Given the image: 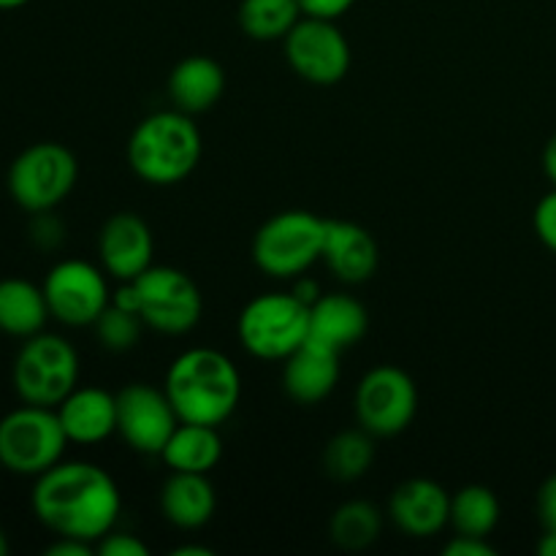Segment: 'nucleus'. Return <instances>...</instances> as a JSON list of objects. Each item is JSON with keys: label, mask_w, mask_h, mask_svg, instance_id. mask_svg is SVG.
<instances>
[{"label": "nucleus", "mask_w": 556, "mask_h": 556, "mask_svg": "<svg viewBox=\"0 0 556 556\" xmlns=\"http://www.w3.org/2000/svg\"><path fill=\"white\" fill-rule=\"evenodd\" d=\"M30 505L49 532L96 546L117 525L123 500L103 467L92 462H58L36 478Z\"/></svg>", "instance_id": "1"}, {"label": "nucleus", "mask_w": 556, "mask_h": 556, "mask_svg": "<svg viewBox=\"0 0 556 556\" xmlns=\"http://www.w3.org/2000/svg\"><path fill=\"white\" fill-rule=\"evenodd\" d=\"M163 389L179 421L220 427L242 400V375L226 353L190 348L172 362Z\"/></svg>", "instance_id": "2"}, {"label": "nucleus", "mask_w": 556, "mask_h": 556, "mask_svg": "<svg viewBox=\"0 0 556 556\" xmlns=\"http://www.w3.org/2000/svg\"><path fill=\"white\" fill-rule=\"evenodd\" d=\"M199 125L179 109L155 112L141 119L128 139V163L136 177L166 188L188 179L201 161Z\"/></svg>", "instance_id": "3"}, {"label": "nucleus", "mask_w": 556, "mask_h": 556, "mask_svg": "<svg viewBox=\"0 0 556 556\" xmlns=\"http://www.w3.org/2000/svg\"><path fill=\"white\" fill-rule=\"evenodd\" d=\"M244 351L261 362H286L309 337V304L296 293H261L244 304L237 320Z\"/></svg>", "instance_id": "4"}, {"label": "nucleus", "mask_w": 556, "mask_h": 556, "mask_svg": "<svg viewBox=\"0 0 556 556\" xmlns=\"http://www.w3.org/2000/svg\"><path fill=\"white\" fill-rule=\"evenodd\" d=\"M326 220L307 210H286L264 223L253 237V261L277 280L302 277L324 258Z\"/></svg>", "instance_id": "5"}, {"label": "nucleus", "mask_w": 556, "mask_h": 556, "mask_svg": "<svg viewBox=\"0 0 556 556\" xmlns=\"http://www.w3.org/2000/svg\"><path fill=\"white\" fill-rule=\"evenodd\" d=\"M68 438L58 410L41 405H22L0 418V467L14 476L38 478L63 462Z\"/></svg>", "instance_id": "6"}, {"label": "nucleus", "mask_w": 556, "mask_h": 556, "mask_svg": "<svg viewBox=\"0 0 556 556\" xmlns=\"http://www.w3.org/2000/svg\"><path fill=\"white\" fill-rule=\"evenodd\" d=\"M11 378L25 405L58 407L79 383V356L68 340L38 331L16 353Z\"/></svg>", "instance_id": "7"}, {"label": "nucleus", "mask_w": 556, "mask_h": 556, "mask_svg": "<svg viewBox=\"0 0 556 556\" xmlns=\"http://www.w3.org/2000/svg\"><path fill=\"white\" fill-rule=\"evenodd\" d=\"M79 166L68 147L38 141L22 150L9 168V193L25 212H52L74 190Z\"/></svg>", "instance_id": "8"}, {"label": "nucleus", "mask_w": 556, "mask_h": 556, "mask_svg": "<svg viewBox=\"0 0 556 556\" xmlns=\"http://www.w3.org/2000/svg\"><path fill=\"white\" fill-rule=\"evenodd\" d=\"M136 296V313L161 334H188L204 313V299L193 277L172 266H150L130 280Z\"/></svg>", "instance_id": "9"}, {"label": "nucleus", "mask_w": 556, "mask_h": 556, "mask_svg": "<svg viewBox=\"0 0 556 556\" xmlns=\"http://www.w3.org/2000/svg\"><path fill=\"white\" fill-rule=\"evenodd\" d=\"M356 421L372 438H396L418 413L416 380L400 367H375L358 380L353 396Z\"/></svg>", "instance_id": "10"}, {"label": "nucleus", "mask_w": 556, "mask_h": 556, "mask_svg": "<svg viewBox=\"0 0 556 556\" xmlns=\"http://www.w3.org/2000/svg\"><path fill=\"white\" fill-rule=\"evenodd\" d=\"M41 288L49 304V315L71 329L92 326L112 304L103 266L81 258H65L54 264Z\"/></svg>", "instance_id": "11"}, {"label": "nucleus", "mask_w": 556, "mask_h": 556, "mask_svg": "<svg viewBox=\"0 0 556 556\" xmlns=\"http://www.w3.org/2000/svg\"><path fill=\"white\" fill-rule=\"evenodd\" d=\"M282 41L288 65L309 85H340L351 71V43L334 20L302 16Z\"/></svg>", "instance_id": "12"}, {"label": "nucleus", "mask_w": 556, "mask_h": 556, "mask_svg": "<svg viewBox=\"0 0 556 556\" xmlns=\"http://www.w3.org/2000/svg\"><path fill=\"white\" fill-rule=\"evenodd\" d=\"M179 427V416L166 389L130 383L117 391V434L134 451L161 456L163 445Z\"/></svg>", "instance_id": "13"}, {"label": "nucleus", "mask_w": 556, "mask_h": 556, "mask_svg": "<svg viewBox=\"0 0 556 556\" xmlns=\"http://www.w3.org/2000/svg\"><path fill=\"white\" fill-rule=\"evenodd\" d=\"M155 239L150 226L134 212H117L103 223L98 233V258L106 275L130 282L152 266Z\"/></svg>", "instance_id": "14"}, {"label": "nucleus", "mask_w": 556, "mask_h": 556, "mask_svg": "<svg viewBox=\"0 0 556 556\" xmlns=\"http://www.w3.org/2000/svg\"><path fill=\"white\" fill-rule=\"evenodd\" d=\"M389 516L407 538H432L451 521V494L432 478L400 483L389 500Z\"/></svg>", "instance_id": "15"}, {"label": "nucleus", "mask_w": 556, "mask_h": 556, "mask_svg": "<svg viewBox=\"0 0 556 556\" xmlns=\"http://www.w3.org/2000/svg\"><path fill=\"white\" fill-rule=\"evenodd\" d=\"M68 443L98 445L117 434V394L98 386H76L58 407Z\"/></svg>", "instance_id": "16"}, {"label": "nucleus", "mask_w": 556, "mask_h": 556, "mask_svg": "<svg viewBox=\"0 0 556 556\" xmlns=\"http://www.w3.org/2000/svg\"><path fill=\"white\" fill-rule=\"evenodd\" d=\"M331 275L345 286H362L378 271V242L353 220H326L324 258Z\"/></svg>", "instance_id": "17"}, {"label": "nucleus", "mask_w": 556, "mask_h": 556, "mask_svg": "<svg viewBox=\"0 0 556 556\" xmlns=\"http://www.w3.org/2000/svg\"><path fill=\"white\" fill-rule=\"evenodd\" d=\"M340 383V353L307 340L286 358L282 389L299 405H318Z\"/></svg>", "instance_id": "18"}, {"label": "nucleus", "mask_w": 556, "mask_h": 556, "mask_svg": "<svg viewBox=\"0 0 556 556\" xmlns=\"http://www.w3.org/2000/svg\"><path fill=\"white\" fill-rule=\"evenodd\" d=\"M369 329V315L358 299L348 293H320L309 304V337L331 351L353 348Z\"/></svg>", "instance_id": "19"}, {"label": "nucleus", "mask_w": 556, "mask_h": 556, "mask_svg": "<svg viewBox=\"0 0 556 556\" xmlns=\"http://www.w3.org/2000/svg\"><path fill=\"white\" fill-rule=\"evenodd\" d=\"M226 90V74L220 63H215L206 54H190L179 60L168 74V96H172L174 109L185 114L210 112Z\"/></svg>", "instance_id": "20"}, {"label": "nucleus", "mask_w": 556, "mask_h": 556, "mask_svg": "<svg viewBox=\"0 0 556 556\" xmlns=\"http://www.w3.org/2000/svg\"><path fill=\"white\" fill-rule=\"evenodd\" d=\"M217 508V494L210 478L199 472H172L161 489V514L179 530H201Z\"/></svg>", "instance_id": "21"}, {"label": "nucleus", "mask_w": 556, "mask_h": 556, "mask_svg": "<svg viewBox=\"0 0 556 556\" xmlns=\"http://www.w3.org/2000/svg\"><path fill=\"white\" fill-rule=\"evenodd\" d=\"M49 315L43 288L22 277H5L0 280V331L11 337H27L43 331Z\"/></svg>", "instance_id": "22"}, {"label": "nucleus", "mask_w": 556, "mask_h": 556, "mask_svg": "<svg viewBox=\"0 0 556 556\" xmlns=\"http://www.w3.org/2000/svg\"><path fill=\"white\" fill-rule=\"evenodd\" d=\"M223 456V440L217 427H204V424H185L174 429L168 443L163 445L161 459L172 467V472H199L210 476Z\"/></svg>", "instance_id": "23"}, {"label": "nucleus", "mask_w": 556, "mask_h": 556, "mask_svg": "<svg viewBox=\"0 0 556 556\" xmlns=\"http://www.w3.org/2000/svg\"><path fill=\"white\" fill-rule=\"evenodd\" d=\"M497 525H500V500L489 486L470 483V486H462L459 492L451 497L448 527H454L456 535L489 538Z\"/></svg>", "instance_id": "24"}, {"label": "nucleus", "mask_w": 556, "mask_h": 556, "mask_svg": "<svg viewBox=\"0 0 556 556\" xmlns=\"http://www.w3.org/2000/svg\"><path fill=\"white\" fill-rule=\"evenodd\" d=\"M239 27L253 41H280L302 20L299 0H242Z\"/></svg>", "instance_id": "25"}, {"label": "nucleus", "mask_w": 556, "mask_h": 556, "mask_svg": "<svg viewBox=\"0 0 556 556\" xmlns=\"http://www.w3.org/2000/svg\"><path fill=\"white\" fill-rule=\"evenodd\" d=\"M380 530H383V516L372 503H364V500L340 505L329 521L331 541L345 552L369 548L380 538Z\"/></svg>", "instance_id": "26"}, {"label": "nucleus", "mask_w": 556, "mask_h": 556, "mask_svg": "<svg viewBox=\"0 0 556 556\" xmlns=\"http://www.w3.org/2000/svg\"><path fill=\"white\" fill-rule=\"evenodd\" d=\"M375 462L372 434L364 432L362 427L351 432H340L324 451V465L334 481L351 483L367 476Z\"/></svg>", "instance_id": "27"}, {"label": "nucleus", "mask_w": 556, "mask_h": 556, "mask_svg": "<svg viewBox=\"0 0 556 556\" xmlns=\"http://www.w3.org/2000/svg\"><path fill=\"white\" fill-rule=\"evenodd\" d=\"M92 329H96L98 342H101L106 351L123 353L139 345L141 331H144V320H141L136 313H130V309L119 307V304L112 302L106 309H103L101 318L92 324Z\"/></svg>", "instance_id": "28"}, {"label": "nucleus", "mask_w": 556, "mask_h": 556, "mask_svg": "<svg viewBox=\"0 0 556 556\" xmlns=\"http://www.w3.org/2000/svg\"><path fill=\"white\" fill-rule=\"evenodd\" d=\"M532 226H535L538 239H541L552 253H556V188L538 201L535 215H532Z\"/></svg>", "instance_id": "29"}, {"label": "nucleus", "mask_w": 556, "mask_h": 556, "mask_svg": "<svg viewBox=\"0 0 556 556\" xmlns=\"http://www.w3.org/2000/svg\"><path fill=\"white\" fill-rule=\"evenodd\" d=\"M96 554H101V556H147L150 554V548H147V543H141L136 535L112 530L96 543Z\"/></svg>", "instance_id": "30"}, {"label": "nucleus", "mask_w": 556, "mask_h": 556, "mask_svg": "<svg viewBox=\"0 0 556 556\" xmlns=\"http://www.w3.org/2000/svg\"><path fill=\"white\" fill-rule=\"evenodd\" d=\"M30 239L38 244V248H58L63 242V226L54 215L49 212H36L33 215V228Z\"/></svg>", "instance_id": "31"}, {"label": "nucleus", "mask_w": 556, "mask_h": 556, "mask_svg": "<svg viewBox=\"0 0 556 556\" xmlns=\"http://www.w3.org/2000/svg\"><path fill=\"white\" fill-rule=\"evenodd\" d=\"M356 0H299L304 16H318V20H340L351 11Z\"/></svg>", "instance_id": "32"}, {"label": "nucleus", "mask_w": 556, "mask_h": 556, "mask_svg": "<svg viewBox=\"0 0 556 556\" xmlns=\"http://www.w3.org/2000/svg\"><path fill=\"white\" fill-rule=\"evenodd\" d=\"M445 556H494L492 546L486 543V538H472V535H456L445 543L443 548Z\"/></svg>", "instance_id": "33"}, {"label": "nucleus", "mask_w": 556, "mask_h": 556, "mask_svg": "<svg viewBox=\"0 0 556 556\" xmlns=\"http://www.w3.org/2000/svg\"><path fill=\"white\" fill-rule=\"evenodd\" d=\"M538 519L543 530H556V472L538 489Z\"/></svg>", "instance_id": "34"}, {"label": "nucleus", "mask_w": 556, "mask_h": 556, "mask_svg": "<svg viewBox=\"0 0 556 556\" xmlns=\"http://www.w3.org/2000/svg\"><path fill=\"white\" fill-rule=\"evenodd\" d=\"M96 546L87 541H76V538H58L52 546L47 548V556H90Z\"/></svg>", "instance_id": "35"}, {"label": "nucleus", "mask_w": 556, "mask_h": 556, "mask_svg": "<svg viewBox=\"0 0 556 556\" xmlns=\"http://www.w3.org/2000/svg\"><path fill=\"white\" fill-rule=\"evenodd\" d=\"M543 172H546V177L552 179L556 188V134L548 139L546 150H543Z\"/></svg>", "instance_id": "36"}, {"label": "nucleus", "mask_w": 556, "mask_h": 556, "mask_svg": "<svg viewBox=\"0 0 556 556\" xmlns=\"http://www.w3.org/2000/svg\"><path fill=\"white\" fill-rule=\"evenodd\" d=\"M293 293H296V296L302 299L304 304H313L315 299L320 296V288H318V282H315V280H304V275H302V282H299V286L293 288Z\"/></svg>", "instance_id": "37"}, {"label": "nucleus", "mask_w": 556, "mask_h": 556, "mask_svg": "<svg viewBox=\"0 0 556 556\" xmlns=\"http://www.w3.org/2000/svg\"><path fill=\"white\" fill-rule=\"evenodd\" d=\"M538 554L543 556H556V530H546V535L538 543Z\"/></svg>", "instance_id": "38"}, {"label": "nucleus", "mask_w": 556, "mask_h": 556, "mask_svg": "<svg viewBox=\"0 0 556 556\" xmlns=\"http://www.w3.org/2000/svg\"><path fill=\"white\" fill-rule=\"evenodd\" d=\"M174 556H212V552L201 546H179L174 548Z\"/></svg>", "instance_id": "39"}, {"label": "nucleus", "mask_w": 556, "mask_h": 556, "mask_svg": "<svg viewBox=\"0 0 556 556\" xmlns=\"http://www.w3.org/2000/svg\"><path fill=\"white\" fill-rule=\"evenodd\" d=\"M25 3H30V0H0V11H11V9H22Z\"/></svg>", "instance_id": "40"}, {"label": "nucleus", "mask_w": 556, "mask_h": 556, "mask_svg": "<svg viewBox=\"0 0 556 556\" xmlns=\"http://www.w3.org/2000/svg\"><path fill=\"white\" fill-rule=\"evenodd\" d=\"M9 538H5V532L3 530H0V556H5V554H9Z\"/></svg>", "instance_id": "41"}]
</instances>
